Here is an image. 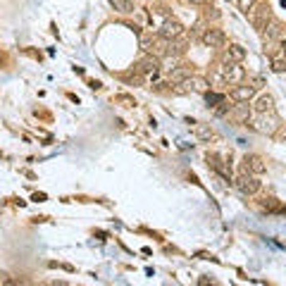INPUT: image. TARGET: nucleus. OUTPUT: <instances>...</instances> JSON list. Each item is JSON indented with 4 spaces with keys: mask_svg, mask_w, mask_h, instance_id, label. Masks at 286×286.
Instances as JSON below:
<instances>
[{
    "mask_svg": "<svg viewBox=\"0 0 286 286\" xmlns=\"http://www.w3.org/2000/svg\"><path fill=\"white\" fill-rule=\"evenodd\" d=\"M251 126L258 134H265V136H274V134L281 129V119L277 112H255L251 117Z\"/></svg>",
    "mask_w": 286,
    "mask_h": 286,
    "instance_id": "nucleus-1",
    "label": "nucleus"
},
{
    "mask_svg": "<svg viewBox=\"0 0 286 286\" xmlns=\"http://www.w3.org/2000/svg\"><path fill=\"white\" fill-rule=\"evenodd\" d=\"M236 189L241 191L244 195H255L260 191V182H258V174H253V172H248V169H244L241 174L236 177Z\"/></svg>",
    "mask_w": 286,
    "mask_h": 286,
    "instance_id": "nucleus-2",
    "label": "nucleus"
},
{
    "mask_svg": "<svg viewBox=\"0 0 286 286\" xmlns=\"http://www.w3.org/2000/svg\"><path fill=\"white\" fill-rule=\"evenodd\" d=\"M248 19H251V24L255 27V31H262V29L267 27V21L272 19V10L267 5H253V10L248 12Z\"/></svg>",
    "mask_w": 286,
    "mask_h": 286,
    "instance_id": "nucleus-3",
    "label": "nucleus"
},
{
    "mask_svg": "<svg viewBox=\"0 0 286 286\" xmlns=\"http://www.w3.org/2000/svg\"><path fill=\"white\" fill-rule=\"evenodd\" d=\"M201 41L205 43L208 48H224V46H227V36H224L222 29L210 27V29H205V34L201 36Z\"/></svg>",
    "mask_w": 286,
    "mask_h": 286,
    "instance_id": "nucleus-4",
    "label": "nucleus"
},
{
    "mask_svg": "<svg viewBox=\"0 0 286 286\" xmlns=\"http://www.w3.org/2000/svg\"><path fill=\"white\" fill-rule=\"evenodd\" d=\"M158 36H162V38H167V41H172V38H179V36H184V24L177 19H165L162 21L160 31H158Z\"/></svg>",
    "mask_w": 286,
    "mask_h": 286,
    "instance_id": "nucleus-5",
    "label": "nucleus"
},
{
    "mask_svg": "<svg viewBox=\"0 0 286 286\" xmlns=\"http://www.w3.org/2000/svg\"><path fill=\"white\" fill-rule=\"evenodd\" d=\"M158 70H160V57H155L153 53H150V55H143L139 62H136V67H134L136 74H155Z\"/></svg>",
    "mask_w": 286,
    "mask_h": 286,
    "instance_id": "nucleus-6",
    "label": "nucleus"
},
{
    "mask_svg": "<svg viewBox=\"0 0 286 286\" xmlns=\"http://www.w3.org/2000/svg\"><path fill=\"white\" fill-rule=\"evenodd\" d=\"M255 98V86L253 84H236L234 89H231V100H236V103H248V100H253Z\"/></svg>",
    "mask_w": 286,
    "mask_h": 286,
    "instance_id": "nucleus-7",
    "label": "nucleus"
},
{
    "mask_svg": "<svg viewBox=\"0 0 286 286\" xmlns=\"http://www.w3.org/2000/svg\"><path fill=\"white\" fill-rule=\"evenodd\" d=\"M179 86H184V89H179V91H195V93H208L210 91V81L205 77H195V74H191L186 81H182Z\"/></svg>",
    "mask_w": 286,
    "mask_h": 286,
    "instance_id": "nucleus-8",
    "label": "nucleus"
},
{
    "mask_svg": "<svg viewBox=\"0 0 286 286\" xmlns=\"http://www.w3.org/2000/svg\"><path fill=\"white\" fill-rule=\"evenodd\" d=\"M260 34H262V41H281L284 38V27H281V21L270 19Z\"/></svg>",
    "mask_w": 286,
    "mask_h": 286,
    "instance_id": "nucleus-9",
    "label": "nucleus"
},
{
    "mask_svg": "<svg viewBox=\"0 0 286 286\" xmlns=\"http://www.w3.org/2000/svg\"><path fill=\"white\" fill-rule=\"evenodd\" d=\"M244 169H248V172H253V174H265L267 172V165L265 160L260 158V155H246V160H244Z\"/></svg>",
    "mask_w": 286,
    "mask_h": 286,
    "instance_id": "nucleus-10",
    "label": "nucleus"
},
{
    "mask_svg": "<svg viewBox=\"0 0 286 286\" xmlns=\"http://www.w3.org/2000/svg\"><path fill=\"white\" fill-rule=\"evenodd\" d=\"M253 112H274V98L270 93H262V96L255 98V103H253Z\"/></svg>",
    "mask_w": 286,
    "mask_h": 286,
    "instance_id": "nucleus-11",
    "label": "nucleus"
},
{
    "mask_svg": "<svg viewBox=\"0 0 286 286\" xmlns=\"http://www.w3.org/2000/svg\"><path fill=\"white\" fill-rule=\"evenodd\" d=\"M191 74H193V67H189V64H179V67H174V70L169 72V79H172L174 84H182V81H186Z\"/></svg>",
    "mask_w": 286,
    "mask_h": 286,
    "instance_id": "nucleus-12",
    "label": "nucleus"
},
{
    "mask_svg": "<svg viewBox=\"0 0 286 286\" xmlns=\"http://www.w3.org/2000/svg\"><path fill=\"white\" fill-rule=\"evenodd\" d=\"M186 48H189V41H184L182 36H179V38H172V41H169V46H167V55H184V53H186Z\"/></svg>",
    "mask_w": 286,
    "mask_h": 286,
    "instance_id": "nucleus-13",
    "label": "nucleus"
},
{
    "mask_svg": "<svg viewBox=\"0 0 286 286\" xmlns=\"http://www.w3.org/2000/svg\"><path fill=\"white\" fill-rule=\"evenodd\" d=\"M229 117L234 119V122H238V124H244V122H248V117H251V112H248V105H234L229 112Z\"/></svg>",
    "mask_w": 286,
    "mask_h": 286,
    "instance_id": "nucleus-14",
    "label": "nucleus"
},
{
    "mask_svg": "<svg viewBox=\"0 0 286 286\" xmlns=\"http://www.w3.org/2000/svg\"><path fill=\"white\" fill-rule=\"evenodd\" d=\"M224 55L229 57V60H234V62H244V60H246V50L241 48V46H236V43H234V46H229V50H227Z\"/></svg>",
    "mask_w": 286,
    "mask_h": 286,
    "instance_id": "nucleus-15",
    "label": "nucleus"
},
{
    "mask_svg": "<svg viewBox=\"0 0 286 286\" xmlns=\"http://www.w3.org/2000/svg\"><path fill=\"white\" fill-rule=\"evenodd\" d=\"M195 136L201 141H210L212 136H215V131H212V126H208V124H195Z\"/></svg>",
    "mask_w": 286,
    "mask_h": 286,
    "instance_id": "nucleus-16",
    "label": "nucleus"
},
{
    "mask_svg": "<svg viewBox=\"0 0 286 286\" xmlns=\"http://www.w3.org/2000/svg\"><path fill=\"white\" fill-rule=\"evenodd\" d=\"M272 70L279 72V74H284V72H286V55H284V53L272 55Z\"/></svg>",
    "mask_w": 286,
    "mask_h": 286,
    "instance_id": "nucleus-17",
    "label": "nucleus"
},
{
    "mask_svg": "<svg viewBox=\"0 0 286 286\" xmlns=\"http://www.w3.org/2000/svg\"><path fill=\"white\" fill-rule=\"evenodd\" d=\"M224 100L222 93H215V91H208L205 93V103H208V107H217V105Z\"/></svg>",
    "mask_w": 286,
    "mask_h": 286,
    "instance_id": "nucleus-18",
    "label": "nucleus"
},
{
    "mask_svg": "<svg viewBox=\"0 0 286 286\" xmlns=\"http://www.w3.org/2000/svg\"><path fill=\"white\" fill-rule=\"evenodd\" d=\"M112 7L117 10V12L126 14V12H131V0H110Z\"/></svg>",
    "mask_w": 286,
    "mask_h": 286,
    "instance_id": "nucleus-19",
    "label": "nucleus"
},
{
    "mask_svg": "<svg viewBox=\"0 0 286 286\" xmlns=\"http://www.w3.org/2000/svg\"><path fill=\"white\" fill-rule=\"evenodd\" d=\"M229 112H231V105L227 103V100H222V103L215 107V115H217V117H227Z\"/></svg>",
    "mask_w": 286,
    "mask_h": 286,
    "instance_id": "nucleus-20",
    "label": "nucleus"
},
{
    "mask_svg": "<svg viewBox=\"0 0 286 286\" xmlns=\"http://www.w3.org/2000/svg\"><path fill=\"white\" fill-rule=\"evenodd\" d=\"M255 3H258V0H236V5H238V10H241V12H251L253 10V5H255Z\"/></svg>",
    "mask_w": 286,
    "mask_h": 286,
    "instance_id": "nucleus-21",
    "label": "nucleus"
},
{
    "mask_svg": "<svg viewBox=\"0 0 286 286\" xmlns=\"http://www.w3.org/2000/svg\"><path fill=\"white\" fill-rule=\"evenodd\" d=\"M203 34H205V27H203V21H198V24L193 27V36H195V38H201Z\"/></svg>",
    "mask_w": 286,
    "mask_h": 286,
    "instance_id": "nucleus-22",
    "label": "nucleus"
},
{
    "mask_svg": "<svg viewBox=\"0 0 286 286\" xmlns=\"http://www.w3.org/2000/svg\"><path fill=\"white\" fill-rule=\"evenodd\" d=\"M189 3H193V5H205V0H189Z\"/></svg>",
    "mask_w": 286,
    "mask_h": 286,
    "instance_id": "nucleus-23",
    "label": "nucleus"
},
{
    "mask_svg": "<svg viewBox=\"0 0 286 286\" xmlns=\"http://www.w3.org/2000/svg\"><path fill=\"white\" fill-rule=\"evenodd\" d=\"M281 53H284V55H286V41L281 43Z\"/></svg>",
    "mask_w": 286,
    "mask_h": 286,
    "instance_id": "nucleus-24",
    "label": "nucleus"
},
{
    "mask_svg": "<svg viewBox=\"0 0 286 286\" xmlns=\"http://www.w3.org/2000/svg\"><path fill=\"white\" fill-rule=\"evenodd\" d=\"M131 3H134V0H131Z\"/></svg>",
    "mask_w": 286,
    "mask_h": 286,
    "instance_id": "nucleus-25",
    "label": "nucleus"
}]
</instances>
